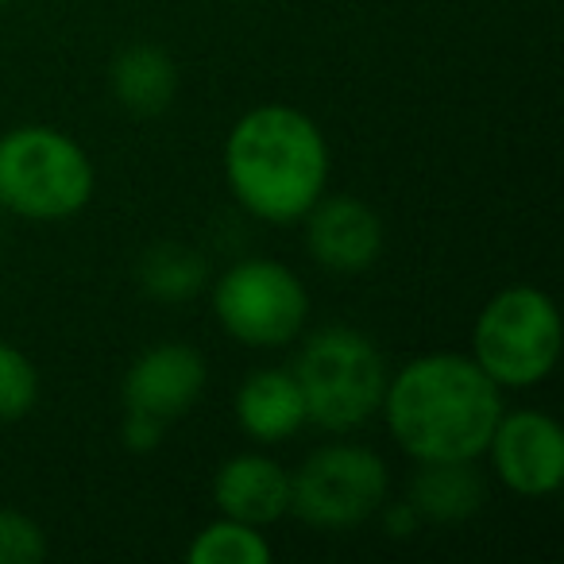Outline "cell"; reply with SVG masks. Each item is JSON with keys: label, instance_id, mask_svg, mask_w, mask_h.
<instances>
[{"label": "cell", "instance_id": "9", "mask_svg": "<svg viewBox=\"0 0 564 564\" xmlns=\"http://www.w3.org/2000/svg\"><path fill=\"white\" fill-rule=\"evenodd\" d=\"M205 383H209V368L202 352L182 340H163L132 360L120 383V399L124 410H140L171 425L202 402Z\"/></svg>", "mask_w": 564, "mask_h": 564}, {"label": "cell", "instance_id": "16", "mask_svg": "<svg viewBox=\"0 0 564 564\" xmlns=\"http://www.w3.org/2000/svg\"><path fill=\"white\" fill-rule=\"evenodd\" d=\"M274 549L259 533V525L236 522V518L220 514L209 522L186 549L189 564H271Z\"/></svg>", "mask_w": 564, "mask_h": 564}, {"label": "cell", "instance_id": "10", "mask_svg": "<svg viewBox=\"0 0 564 564\" xmlns=\"http://www.w3.org/2000/svg\"><path fill=\"white\" fill-rule=\"evenodd\" d=\"M306 248L325 271L360 274L383 251V220L368 202L352 194L317 197V205L306 213Z\"/></svg>", "mask_w": 564, "mask_h": 564}, {"label": "cell", "instance_id": "13", "mask_svg": "<svg viewBox=\"0 0 564 564\" xmlns=\"http://www.w3.org/2000/svg\"><path fill=\"white\" fill-rule=\"evenodd\" d=\"M112 97L132 117H159L178 97V66L155 43H132L117 55L109 70Z\"/></svg>", "mask_w": 564, "mask_h": 564}, {"label": "cell", "instance_id": "3", "mask_svg": "<svg viewBox=\"0 0 564 564\" xmlns=\"http://www.w3.org/2000/svg\"><path fill=\"white\" fill-rule=\"evenodd\" d=\"M97 174L78 140L51 124L0 135V209L24 220H66L94 197Z\"/></svg>", "mask_w": 564, "mask_h": 564}, {"label": "cell", "instance_id": "20", "mask_svg": "<svg viewBox=\"0 0 564 564\" xmlns=\"http://www.w3.org/2000/svg\"><path fill=\"white\" fill-rule=\"evenodd\" d=\"M379 514H383V525L391 538H410V533L422 530V514L414 510V502H391V507H379Z\"/></svg>", "mask_w": 564, "mask_h": 564}, {"label": "cell", "instance_id": "8", "mask_svg": "<svg viewBox=\"0 0 564 564\" xmlns=\"http://www.w3.org/2000/svg\"><path fill=\"white\" fill-rule=\"evenodd\" d=\"M484 456H491L495 476L525 499H545L564 484V430L545 410L502 414Z\"/></svg>", "mask_w": 564, "mask_h": 564}, {"label": "cell", "instance_id": "5", "mask_svg": "<svg viewBox=\"0 0 564 564\" xmlns=\"http://www.w3.org/2000/svg\"><path fill=\"white\" fill-rule=\"evenodd\" d=\"M471 360L499 391H525L553 376L561 360V314L538 286H502L476 317Z\"/></svg>", "mask_w": 564, "mask_h": 564}, {"label": "cell", "instance_id": "18", "mask_svg": "<svg viewBox=\"0 0 564 564\" xmlns=\"http://www.w3.org/2000/svg\"><path fill=\"white\" fill-rule=\"evenodd\" d=\"M47 556V533L35 518L0 507V564H35Z\"/></svg>", "mask_w": 564, "mask_h": 564}, {"label": "cell", "instance_id": "1", "mask_svg": "<svg viewBox=\"0 0 564 564\" xmlns=\"http://www.w3.org/2000/svg\"><path fill=\"white\" fill-rule=\"evenodd\" d=\"M379 410L394 445L417 464L479 460L502 417V391L471 356L433 352L387 379Z\"/></svg>", "mask_w": 564, "mask_h": 564}, {"label": "cell", "instance_id": "2", "mask_svg": "<svg viewBox=\"0 0 564 564\" xmlns=\"http://www.w3.org/2000/svg\"><path fill=\"white\" fill-rule=\"evenodd\" d=\"M225 178L251 217L294 225L329 186V143L306 112L291 105H259L228 132Z\"/></svg>", "mask_w": 564, "mask_h": 564}, {"label": "cell", "instance_id": "11", "mask_svg": "<svg viewBox=\"0 0 564 564\" xmlns=\"http://www.w3.org/2000/svg\"><path fill=\"white\" fill-rule=\"evenodd\" d=\"M213 502L225 518L263 530L291 514V471L263 453H240L213 476Z\"/></svg>", "mask_w": 564, "mask_h": 564}, {"label": "cell", "instance_id": "21", "mask_svg": "<svg viewBox=\"0 0 564 564\" xmlns=\"http://www.w3.org/2000/svg\"><path fill=\"white\" fill-rule=\"evenodd\" d=\"M4 4H9V0H0V9H4Z\"/></svg>", "mask_w": 564, "mask_h": 564}, {"label": "cell", "instance_id": "14", "mask_svg": "<svg viewBox=\"0 0 564 564\" xmlns=\"http://www.w3.org/2000/svg\"><path fill=\"white\" fill-rule=\"evenodd\" d=\"M410 502L422 514V522H464L484 507V479L471 468V460L422 464L410 487Z\"/></svg>", "mask_w": 564, "mask_h": 564}, {"label": "cell", "instance_id": "12", "mask_svg": "<svg viewBox=\"0 0 564 564\" xmlns=\"http://www.w3.org/2000/svg\"><path fill=\"white\" fill-rule=\"evenodd\" d=\"M236 422L259 445H279L294 437L306 417V399L291 368H259L236 391Z\"/></svg>", "mask_w": 564, "mask_h": 564}, {"label": "cell", "instance_id": "4", "mask_svg": "<svg viewBox=\"0 0 564 564\" xmlns=\"http://www.w3.org/2000/svg\"><path fill=\"white\" fill-rule=\"evenodd\" d=\"M291 371L306 399V417L329 433H348L371 422L391 379L376 340L348 325H329L306 337Z\"/></svg>", "mask_w": 564, "mask_h": 564}, {"label": "cell", "instance_id": "19", "mask_svg": "<svg viewBox=\"0 0 564 564\" xmlns=\"http://www.w3.org/2000/svg\"><path fill=\"white\" fill-rule=\"evenodd\" d=\"M166 422L151 414H140V410H124V422H120V441H124L132 453H155L163 445Z\"/></svg>", "mask_w": 564, "mask_h": 564}, {"label": "cell", "instance_id": "7", "mask_svg": "<svg viewBox=\"0 0 564 564\" xmlns=\"http://www.w3.org/2000/svg\"><path fill=\"white\" fill-rule=\"evenodd\" d=\"M387 464L364 445H322L291 471V514L325 533L356 530L387 502Z\"/></svg>", "mask_w": 564, "mask_h": 564}, {"label": "cell", "instance_id": "17", "mask_svg": "<svg viewBox=\"0 0 564 564\" xmlns=\"http://www.w3.org/2000/svg\"><path fill=\"white\" fill-rule=\"evenodd\" d=\"M40 402V368L24 348L0 340V425L28 417Z\"/></svg>", "mask_w": 564, "mask_h": 564}, {"label": "cell", "instance_id": "15", "mask_svg": "<svg viewBox=\"0 0 564 564\" xmlns=\"http://www.w3.org/2000/svg\"><path fill=\"white\" fill-rule=\"evenodd\" d=\"M135 274H140V291L151 302H166V306L197 299L209 286V267H205L202 251L178 240L155 243V248L143 251Z\"/></svg>", "mask_w": 564, "mask_h": 564}, {"label": "cell", "instance_id": "6", "mask_svg": "<svg viewBox=\"0 0 564 564\" xmlns=\"http://www.w3.org/2000/svg\"><path fill=\"white\" fill-rule=\"evenodd\" d=\"M220 329L248 348H282L299 340L310 317L306 282L279 259H236L209 286Z\"/></svg>", "mask_w": 564, "mask_h": 564}]
</instances>
